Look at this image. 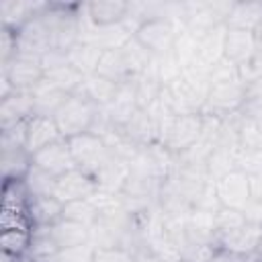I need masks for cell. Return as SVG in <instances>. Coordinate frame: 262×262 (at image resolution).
<instances>
[{
    "mask_svg": "<svg viewBox=\"0 0 262 262\" xmlns=\"http://www.w3.org/2000/svg\"><path fill=\"white\" fill-rule=\"evenodd\" d=\"M98 111H100L98 104H94L82 92H76V94H70L66 98V102L57 108V113L53 115V121L61 133V137L70 139L74 135L92 131Z\"/></svg>",
    "mask_w": 262,
    "mask_h": 262,
    "instance_id": "1",
    "label": "cell"
},
{
    "mask_svg": "<svg viewBox=\"0 0 262 262\" xmlns=\"http://www.w3.org/2000/svg\"><path fill=\"white\" fill-rule=\"evenodd\" d=\"M246 102H248V84L242 80V76L215 78L209 84L203 111H209L213 117L225 119L229 115L239 113Z\"/></svg>",
    "mask_w": 262,
    "mask_h": 262,
    "instance_id": "2",
    "label": "cell"
},
{
    "mask_svg": "<svg viewBox=\"0 0 262 262\" xmlns=\"http://www.w3.org/2000/svg\"><path fill=\"white\" fill-rule=\"evenodd\" d=\"M176 37L174 20L166 14H151L133 29V39L156 59L172 53Z\"/></svg>",
    "mask_w": 262,
    "mask_h": 262,
    "instance_id": "3",
    "label": "cell"
},
{
    "mask_svg": "<svg viewBox=\"0 0 262 262\" xmlns=\"http://www.w3.org/2000/svg\"><path fill=\"white\" fill-rule=\"evenodd\" d=\"M68 145L72 149L74 162L80 170L92 174L96 178V174L111 162L113 154H111V145L104 141V137L88 131V133H80L68 139Z\"/></svg>",
    "mask_w": 262,
    "mask_h": 262,
    "instance_id": "4",
    "label": "cell"
},
{
    "mask_svg": "<svg viewBox=\"0 0 262 262\" xmlns=\"http://www.w3.org/2000/svg\"><path fill=\"white\" fill-rule=\"evenodd\" d=\"M203 129H205V113L176 115L162 133V143L170 154L190 151L201 141Z\"/></svg>",
    "mask_w": 262,
    "mask_h": 262,
    "instance_id": "5",
    "label": "cell"
},
{
    "mask_svg": "<svg viewBox=\"0 0 262 262\" xmlns=\"http://www.w3.org/2000/svg\"><path fill=\"white\" fill-rule=\"evenodd\" d=\"M215 199L219 207H227V209H235V211H246L252 194H250V176L235 168L229 170L227 174H223L221 178L215 180Z\"/></svg>",
    "mask_w": 262,
    "mask_h": 262,
    "instance_id": "6",
    "label": "cell"
},
{
    "mask_svg": "<svg viewBox=\"0 0 262 262\" xmlns=\"http://www.w3.org/2000/svg\"><path fill=\"white\" fill-rule=\"evenodd\" d=\"M2 76L10 82L14 90L33 92L45 78V70L39 57L16 53L10 61L2 63Z\"/></svg>",
    "mask_w": 262,
    "mask_h": 262,
    "instance_id": "7",
    "label": "cell"
},
{
    "mask_svg": "<svg viewBox=\"0 0 262 262\" xmlns=\"http://www.w3.org/2000/svg\"><path fill=\"white\" fill-rule=\"evenodd\" d=\"M98 190H100L98 180L92 174H88L80 168H74L55 180V194L53 196H57L63 205H68L74 201L94 199L98 194Z\"/></svg>",
    "mask_w": 262,
    "mask_h": 262,
    "instance_id": "8",
    "label": "cell"
},
{
    "mask_svg": "<svg viewBox=\"0 0 262 262\" xmlns=\"http://www.w3.org/2000/svg\"><path fill=\"white\" fill-rule=\"evenodd\" d=\"M260 45L254 31H242V29H227L225 33V45H223V57L235 66L237 70L252 63L256 57Z\"/></svg>",
    "mask_w": 262,
    "mask_h": 262,
    "instance_id": "9",
    "label": "cell"
},
{
    "mask_svg": "<svg viewBox=\"0 0 262 262\" xmlns=\"http://www.w3.org/2000/svg\"><path fill=\"white\" fill-rule=\"evenodd\" d=\"M33 164L41 170H45L47 174L59 178L63 176L66 172L78 168L76 162H74V156H72V149L68 145V139H59L43 149H39L37 154H33Z\"/></svg>",
    "mask_w": 262,
    "mask_h": 262,
    "instance_id": "10",
    "label": "cell"
},
{
    "mask_svg": "<svg viewBox=\"0 0 262 262\" xmlns=\"http://www.w3.org/2000/svg\"><path fill=\"white\" fill-rule=\"evenodd\" d=\"M63 139L53 117H43V115H33L29 121H27V135H25V147L27 151L33 156L37 154L39 149L55 143Z\"/></svg>",
    "mask_w": 262,
    "mask_h": 262,
    "instance_id": "11",
    "label": "cell"
},
{
    "mask_svg": "<svg viewBox=\"0 0 262 262\" xmlns=\"http://www.w3.org/2000/svg\"><path fill=\"white\" fill-rule=\"evenodd\" d=\"M96 74L106 78V80H111V82H115V84H119V86L131 82L133 78H137L123 47H119V49H104L102 55H100Z\"/></svg>",
    "mask_w": 262,
    "mask_h": 262,
    "instance_id": "12",
    "label": "cell"
},
{
    "mask_svg": "<svg viewBox=\"0 0 262 262\" xmlns=\"http://www.w3.org/2000/svg\"><path fill=\"white\" fill-rule=\"evenodd\" d=\"M33 115H35L33 92L14 90L6 98H0V121H2V127L29 121Z\"/></svg>",
    "mask_w": 262,
    "mask_h": 262,
    "instance_id": "13",
    "label": "cell"
},
{
    "mask_svg": "<svg viewBox=\"0 0 262 262\" xmlns=\"http://www.w3.org/2000/svg\"><path fill=\"white\" fill-rule=\"evenodd\" d=\"M27 217L35 227H49L63 219V203L57 196H33L27 205Z\"/></svg>",
    "mask_w": 262,
    "mask_h": 262,
    "instance_id": "14",
    "label": "cell"
},
{
    "mask_svg": "<svg viewBox=\"0 0 262 262\" xmlns=\"http://www.w3.org/2000/svg\"><path fill=\"white\" fill-rule=\"evenodd\" d=\"M131 6L123 0H96L86 4V12L88 18L94 27H115L121 25L127 14H129Z\"/></svg>",
    "mask_w": 262,
    "mask_h": 262,
    "instance_id": "15",
    "label": "cell"
},
{
    "mask_svg": "<svg viewBox=\"0 0 262 262\" xmlns=\"http://www.w3.org/2000/svg\"><path fill=\"white\" fill-rule=\"evenodd\" d=\"M45 229L53 237V242L57 244L59 250L90 244V227L76 223V221H70V219H59L57 223H53Z\"/></svg>",
    "mask_w": 262,
    "mask_h": 262,
    "instance_id": "16",
    "label": "cell"
},
{
    "mask_svg": "<svg viewBox=\"0 0 262 262\" xmlns=\"http://www.w3.org/2000/svg\"><path fill=\"white\" fill-rule=\"evenodd\" d=\"M262 25V4L258 2H237L231 6L225 27L227 29H242V31H258Z\"/></svg>",
    "mask_w": 262,
    "mask_h": 262,
    "instance_id": "17",
    "label": "cell"
},
{
    "mask_svg": "<svg viewBox=\"0 0 262 262\" xmlns=\"http://www.w3.org/2000/svg\"><path fill=\"white\" fill-rule=\"evenodd\" d=\"M33 166V156L27 147H2V178L4 180H23Z\"/></svg>",
    "mask_w": 262,
    "mask_h": 262,
    "instance_id": "18",
    "label": "cell"
},
{
    "mask_svg": "<svg viewBox=\"0 0 262 262\" xmlns=\"http://www.w3.org/2000/svg\"><path fill=\"white\" fill-rule=\"evenodd\" d=\"M70 94L63 92L61 88L53 86L51 82H47L45 78L41 80V84L33 90V100H35V115H43V117H53L57 113V108L66 102Z\"/></svg>",
    "mask_w": 262,
    "mask_h": 262,
    "instance_id": "19",
    "label": "cell"
},
{
    "mask_svg": "<svg viewBox=\"0 0 262 262\" xmlns=\"http://www.w3.org/2000/svg\"><path fill=\"white\" fill-rule=\"evenodd\" d=\"M119 88H121L119 84H115V82H111V80H106V78H102L98 74H90V76L84 78L82 88L78 92H82L84 96H88L98 106H108L115 100Z\"/></svg>",
    "mask_w": 262,
    "mask_h": 262,
    "instance_id": "20",
    "label": "cell"
},
{
    "mask_svg": "<svg viewBox=\"0 0 262 262\" xmlns=\"http://www.w3.org/2000/svg\"><path fill=\"white\" fill-rule=\"evenodd\" d=\"M100 55H102V49H100V47L80 41V43H76V45L68 51V61H70L80 74L90 76V74H96Z\"/></svg>",
    "mask_w": 262,
    "mask_h": 262,
    "instance_id": "21",
    "label": "cell"
},
{
    "mask_svg": "<svg viewBox=\"0 0 262 262\" xmlns=\"http://www.w3.org/2000/svg\"><path fill=\"white\" fill-rule=\"evenodd\" d=\"M23 180H25V186H27L31 199L33 196H53L55 194V180L57 178L47 174L45 170L37 168L35 164L31 166V170L27 172V176Z\"/></svg>",
    "mask_w": 262,
    "mask_h": 262,
    "instance_id": "22",
    "label": "cell"
},
{
    "mask_svg": "<svg viewBox=\"0 0 262 262\" xmlns=\"http://www.w3.org/2000/svg\"><path fill=\"white\" fill-rule=\"evenodd\" d=\"M63 219H70V221L82 223L86 227H92L100 219V209L92 203V199L74 201V203L63 205Z\"/></svg>",
    "mask_w": 262,
    "mask_h": 262,
    "instance_id": "23",
    "label": "cell"
},
{
    "mask_svg": "<svg viewBox=\"0 0 262 262\" xmlns=\"http://www.w3.org/2000/svg\"><path fill=\"white\" fill-rule=\"evenodd\" d=\"M90 262H137V260L123 246H98L94 248Z\"/></svg>",
    "mask_w": 262,
    "mask_h": 262,
    "instance_id": "24",
    "label": "cell"
},
{
    "mask_svg": "<svg viewBox=\"0 0 262 262\" xmlns=\"http://www.w3.org/2000/svg\"><path fill=\"white\" fill-rule=\"evenodd\" d=\"M250 194H252L250 203L262 207V172L250 176Z\"/></svg>",
    "mask_w": 262,
    "mask_h": 262,
    "instance_id": "25",
    "label": "cell"
},
{
    "mask_svg": "<svg viewBox=\"0 0 262 262\" xmlns=\"http://www.w3.org/2000/svg\"><path fill=\"white\" fill-rule=\"evenodd\" d=\"M254 260H256V262H262V237H260V242H258V246H256V252H254Z\"/></svg>",
    "mask_w": 262,
    "mask_h": 262,
    "instance_id": "26",
    "label": "cell"
},
{
    "mask_svg": "<svg viewBox=\"0 0 262 262\" xmlns=\"http://www.w3.org/2000/svg\"><path fill=\"white\" fill-rule=\"evenodd\" d=\"M256 37H258V45H260V49H262V25L258 27V31H256Z\"/></svg>",
    "mask_w": 262,
    "mask_h": 262,
    "instance_id": "27",
    "label": "cell"
}]
</instances>
